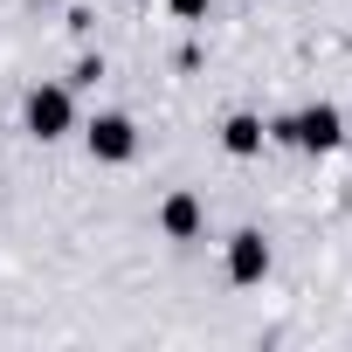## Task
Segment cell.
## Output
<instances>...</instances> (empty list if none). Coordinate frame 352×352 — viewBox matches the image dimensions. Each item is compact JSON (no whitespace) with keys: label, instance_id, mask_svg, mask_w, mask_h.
I'll use <instances>...</instances> for the list:
<instances>
[{"label":"cell","instance_id":"1","mask_svg":"<svg viewBox=\"0 0 352 352\" xmlns=\"http://www.w3.org/2000/svg\"><path fill=\"white\" fill-rule=\"evenodd\" d=\"M270 145H290V152H311V159H324V152H338L345 145V111L338 104H297V111H283V118H270Z\"/></svg>","mask_w":352,"mask_h":352},{"label":"cell","instance_id":"2","mask_svg":"<svg viewBox=\"0 0 352 352\" xmlns=\"http://www.w3.org/2000/svg\"><path fill=\"white\" fill-rule=\"evenodd\" d=\"M76 124H83V111H76V90H69V83H28V97H21V131H28L35 145H63V138H76Z\"/></svg>","mask_w":352,"mask_h":352},{"label":"cell","instance_id":"3","mask_svg":"<svg viewBox=\"0 0 352 352\" xmlns=\"http://www.w3.org/2000/svg\"><path fill=\"white\" fill-rule=\"evenodd\" d=\"M76 138H83L90 166H131V159H138V145H145L131 111H90V118L76 124Z\"/></svg>","mask_w":352,"mask_h":352},{"label":"cell","instance_id":"4","mask_svg":"<svg viewBox=\"0 0 352 352\" xmlns=\"http://www.w3.org/2000/svg\"><path fill=\"white\" fill-rule=\"evenodd\" d=\"M270 270H276V249H270L263 228H235V235L221 242V276H228L235 290H263Z\"/></svg>","mask_w":352,"mask_h":352},{"label":"cell","instance_id":"5","mask_svg":"<svg viewBox=\"0 0 352 352\" xmlns=\"http://www.w3.org/2000/svg\"><path fill=\"white\" fill-rule=\"evenodd\" d=\"M159 235H166V242H201V235H208V201H201L194 187H173V194L159 201Z\"/></svg>","mask_w":352,"mask_h":352},{"label":"cell","instance_id":"6","mask_svg":"<svg viewBox=\"0 0 352 352\" xmlns=\"http://www.w3.org/2000/svg\"><path fill=\"white\" fill-rule=\"evenodd\" d=\"M214 138H221V152H228V159H263V145H270V124H263L256 111H228Z\"/></svg>","mask_w":352,"mask_h":352},{"label":"cell","instance_id":"7","mask_svg":"<svg viewBox=\"0 0 352 352\" xmlns=\"http://www.w3.org/2000/svg\"><path fill=\"white\" fill-rule=\"evenodd\" d=\"M166 8V21H180V28H201L208 14H214V0H159Z\"/></svg>","mask_w":352,"mask_h":352},{"label":"cell","instance_id":"8","mask_svg":"<svg viewBox=\"0 0 352 352\" xmlns=\"http://www.w3.org/2000/svg\"><path fill=\"white\" fill-rule=\"evenodd\" d=\"M104 83V56H76V69H69V90H97Z\"/></svg>","mask_w":352,"mask_h":352}]
</instances>
